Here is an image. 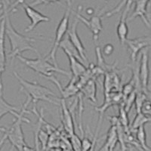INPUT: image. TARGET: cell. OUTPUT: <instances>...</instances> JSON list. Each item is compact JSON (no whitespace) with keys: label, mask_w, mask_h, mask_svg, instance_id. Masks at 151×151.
Listing matches in <instances>:
<instances>
[{"label":"cell","mask_w":151,"mask_h":151,"mask_svg":"<svg viewBox=\"0 0 151 151\" xmlns=\"http://www.w3.org/2000/svg\"><path fill=\"white\" fill-rule=\"evenodd\" d=\"M95 52H96L97 55V67L98 68H100L103 71L104 73H111L113 72V71L116 70V62L115 64H111V65H109L106 63V61L104 60V58L103 54L101 52V48L99 46H96L95 48Z\"/></svg>","instance_id":"cell-20"},{"label":"cell","mask_w":151,"mask_h":151,"mask_svg":"<svg viewBox=\"0 0 151 151\" xmlns=\"http://www.w3.org/2000/svg\"><path fill=\"white\" fill-rule=\"evenodd\" d=\"M151 42V38L148 36H141L135 39H127L125 44L127 45L130 59L135 63L138 53L144 48H149Z\"/></svg>","instance_id":"cell-8"},{"label":"cell","mask_w":151,"mask_h":151,"mask_svg":"<svg viewBox=\"0 0 151 151\" xmlns=\"http://www.w3.org/2000/svg\"><path fill=\"white\" fill-rule=\"evenodd\" d=\"M134 2L132 1H126L125 5L124 6V10L122 12L120 19H119V22L117 25L116 28V33L118 36L119 40L120 41L121 44L124 45L127 40L128 34H129V27L127 24V18L129 12L131 9V6Z\"/></svg>","instance_id":"cell-11"},{"label":"cell","mask_w":151,"mask_h":151,"mask_svg":"<svg viewBox=\"0 0 151 151\" xmlns=\"http://www.w3.org/2000/svg\"><path fill=\"white\" fill-rule=\"evenodd\" d=\"M136 140L143 151H148L150 147L147 144V134L144 126H141L136 130Z\"/></svg>","instance_id":"cell-23"},{"label":"cell","mask_w":151,"mask_h":151,"mask_svg":"<svg viewBox=\"0 0 151 151\" xmlns=\"http://www.w3.org/2000/svg\"><path fill=\"white\" fill-rule=\"evenodd\" d=\"M29 102H31V99L28 97L26 102L24 103L22 108L21 109L20 115L17 117H15L14 122L5 132V134L7 135V139L12 144V148L14 147L17 151H23L24 147L27 146L21 125L23 122H25L27 123L30 122L29 119L24 116V114L31 113L27 110V106Z\"/></svg>","instance_id":"cell-2"},{"label":"cell","mask_w":151,"mask_h":151,"mask_svg":"<svg viewBox=\"0 0 151 151\" xmlns=\"http://www.w3.org/2000/svg\"><path fill=\"white\" fill-rule=\"evenodd\" d=\"M13 73L21 85V90L27 94V97L30 98L33 105H36V103L40 101L55 104L57 105L58 104L51 98L52 96L55 98L56 94L50 88L42 86L36 82H29L25 80L15 71L13 72Z\"/></svg>","instance_id":"cell-3"},{"label":"cell","mask_w":151,"mask_h":151,"mask_svg":"<svg viewBox=\"0 0 151 151\" xmlns=\"http://www.w3.org/2000/svg\"><path fill=\"white\" fill-rule=\"evenodd\" d=\"M2 4L0 3V9H2Z\"/></svg>","instance_id":"cell-34"},{"label":"cell","mask_w":151,"mask_h":151,"mask_svg":"<svg viewBox=\"0 0 151 151\" xmlns=\"http://www.w3.org/2000/svg\"><path fill=\"white\" fill-rule=\"evenodd\" d=\"M118 142L116 126L115 123H112L106 135V140L101 148L98 151H113Z\"/></svg>","instance_id":"cell-16"},{"label":"cell","mask_w":151,"mask_h":151,"mask_svg":"<svg viewBox=\"0 0 151 151\" xmlns=\"http://www.w3.org/2000/svg\"><path fill=\"white\" fill-rule=\"evenodd\" d=\"M22 2H16L11 4L9 1H2L0 3L2 5V14H4L5 21V36H7L11 45V52H9L8 57L12 59V61H14V58L18 55H21L23 52L26 51H33L40 56V53L36 48L32 45V42H36V39L31 36H24L19 33L13 27L10 19L11 12L16 11V7L19 4H22Z\"/></svg>","instance_id":"cell-1"},{"label":"cell","mask_w":151,"mask_h":151,"mask_svg":"<svg viewBox=\"0 0 151 151\" xmlns=\"http://www.w3.org/2000/svg\"><path fill=\"white\" fill-rule=\"evenodd\" d=\"M67 56L69 59V62H70V68L71 73H72L71 77H73L74 79L77 80L81 76L86 72L87 67L85 66L83 62H81L80 60L74 58L72 55L67 54Z\"/></svg>","instance_id":"cell-17"},{"label":"cell","mask_w":151,"mask_h":151,"mask_svg":"<svg viewBox=\"0 0 151 151\" xmlns=\"http://www.w3.org/2000/svg\"><path fill=\"white\" fill-rule=\"evenodd\" d=\"M150 106H151V102H150Z\"/></svg>","instance_id":"cell-35"},{"label":"cell","mask_w":151,"mask_h":151,"mask_svg":"<svg viewBox=\"0 0 151 151\" xmlns=\"http://www.w3.org/2000/svg\"><path fill=\"white\" fill-rule=\"evenodd\" d=\"M125 2H121L120 3H119V5H117V7H116L115 9H113V10H112V11H110V12H107V13L105 14V16H106V17H110V16L113 15L114 14L117 13L119 11H120V9H122V8H123L124 6H125Z\"/></svg>","instance_id":"cell-30"},{"label":"cell","mask_w":151,"mask_h":151,"mask_svg":"<svg viewBox=\"0 0 151 151\" xmlns=\"http://www.w3.org/2000/svg\"><path fill=\"white\" fill-rule=\"evenodd\" d=\"M7 139V135L5 133H4V135L2 136V137L0 139V151H1V149H2V146L4 145V143H5V140Z\"/></svg>","instance_id":"cell-31"},{"label":"cell","mask_w":151,"mask_h":151,"mask_svg":"<svg viewBox=\"0 0 151 151\" xmlns=\"http://www.w3.org/2000/svg\"><path fill=\"white\" fill-rule=\"evenodd\" d=\"M79 92L83 94V96L86 97L87 99L91 101L92 103H96L97 86L94 79H91L88 82H87L83 87L81 88Z\"/></svg>","instance_id":"cell-18"},{"label":"cell","mask_w":151,"mask_h":151,"mask_svg":"<svg viewBox=\"0 0 151 151\" xmlns=\"http://www.w3.org/2000/svg\"><path fill=\"white\" fill-rule=\"evenodd\" d=\"M151 122V118L147 116L146 115L143 114L142 113H137L134 117V120L132 122L131 127L129 128L131 131H136L137 129H139L141 126H144V125L147 122Z\"/></svg>","instance_id":"cell-22"},{"label":"cell","mask_w":151,"mask_h":151,"mask_svg":"<svg viewBox=\"0 0 151 151\" xmlns=\"http://www.w3.org/2000/svg\"><path fill=\"white\" fill-rule=\"evenodd\" d=\"M138 77H139L141 90L143 92L147 94L150 78L149 48H144L141 51V60L138 67Z\"/></svg>","instance_id":"cell-7"},{"label":"cell","mask_w":151,"mask_h":151,"mask_svg":"<svg viewBox=\"0 0 151 151\" xmlns=\"http://www.w3.org/2000/svg\"><path fill=\"white\" fill-rule=\"evenodd\" d=\"M3 19L1 21L0 24V94H2L3 91V85H2V76L5 72L6 67V54L5 48V21L4 14H1Z\"/></svg>","instance_id":"cell-13"},{"label":"cell","mask_w":151,"mask_h":151,"mask_svg":"<svg viewBox=\"0 0 151 151\" xmlns=\"http://www.w3.org/2000/svg\"><path fill=\"white\" fill-rule=\"evenodd\" d=\"M86 12H87L88 14H89V15L92 16V15H94V9H91V8H90V9H87V10H86Z\"/></svg>","instance_id":"cell-32"},{"label":"cell","mask_w":151,"mask_h":151,"mask_svg":"<svg viewBox=\"0 0 151 151\" xmlns=\"http://www.w3.org/2000/svg\"><path fill=\"white\" fill-rule=\"evenodd\" d=\"M143 114L146 115L147 116H149L151 118V106H150V101H147L143 105L142 108H141V112Z\"/></svg>","instance_id":"cell-28"},{"label":"cell","mask_w":151,"mask_h":151,"mask_svg":"<svg viewBox=\"0 0 151 151\" xmlns=\"http://www.w3.org/2000/svg\"><path fill=\"white\" fill-rule=\"evenodd\" d=\"M78 23H79V20L76 17L74 19L73 22L71 24V27L67 30V36H68L69 40L71 42V43L75 46V48L78 51L81 58L83 59V62H84V64H86V62L88 61V58L87 56H86V48H85L84 45L83 44V42H82L77 33Z\"/></svg>","instance_id":"cell-10"},{"label":"cell","mask_w":151,"mask_h":151,"mask_svg":"<svg viewBox=\"0 0 151 151\" xmlns=\"http://www.w3.org/2000/svg\"><path fill=\"white\" fill-rule=\"evenodd\" d=\"M16 58L18 59L23 64H24L28 68L31 69L34 72L42 75L44 77H48L52 76L53 73H58L70 77V73L67 70H64L59 67H55L53 64L50 63L46 57L38 56L37 58L31 59L23 57L22 55H18Z\"/></svg>","instance_id":"cell-4"},{"label":"cell","mask_w":151,"mask_h":151,"mask_svg":"<svg viewBox=\"0 0 151 151\" xmlns=\"http://www.w3.org/2000/svg\"><path fill=\"white\" fill-rule=\"evenodd\" d=\"M114 51V46L110 43H107L103 48V54L106 56H110Z\"/></svg>","instance_id":"cell-29"},{"label":"cell","mask_w":151,"mask_h":151,"mask_svg":"<svg viewBox=\"0 0 151 151\" xmlns=\"http://www.w3.org/2000/svg\"><path fill=\"white\" fill-rule=\"evenodd\" d=\"M80 10H81V6L79 5L78 8V11L76 13V18L81 21L83 24L88 28L90 31L92 33L93 36V40L94 42H97L99 39V35L100 33L101 32L103 29V26H102V21H101V17L102 15L104 14V9H102L100 13H97L94 12V15L91 16L89 19H87L80 14Z\"/></svg>","instance_id":"cell-6"},{"label":"cell","mask_w":151,"mask_h":151,"mask_svg":"<svg viewBox=\"0 0 151 151\" xmlns=\"http://www.w3.org/2000/svg\"><path fill=\"white\" fill-rule=\"evenodd\" d=\"M150 4H151V2H150Z\"/></svg>","instance_id":"cell-36"},{"label":"cell","mask_w":151,"mask_h":151,"mask_svg":"<svg viewBox=\"0 0 151 151\" xmlns=\"http://www.w3.org/2000/svg\"><path fill=\"white\" fill-rule=\"evenodd\" d=\"M46 79L51 81L52 83H53L58 87L60 94H61V98H62V99L66 100L67 98L75 96L80 91L78 86H76V79H74L73 77H71L70 81L69 82L68 85L64 88L63 87V86L60 84V82L53 75L51 76H48V77H46Z\"/></svg>","instance_id":"cell-12"},{"label":"cell","mask_w":151,"mask_h":151,"mask_svg":"<svg viewBox=\"0 0 151 151\" xmlns=\"http://www.w3.org/2000/svg\"><path fill=\"white\" fill-rule=\"evenodd\" d=\"M147 101V96L145 93L143 91H137L135 98V107H136V113H139L141 112V108H142L143 105L145 103V101Z\"/></svg>","instance_id":"cell-24"},{"label":"cell","mask_w":151,"mask_h":151,"mask_svg":"<svg viewBox=\"0 0 151 151\" xmlns=\"http://www.w3.org/2000/svg\"><path fill=\"white\" fill-rule=\"evenodd\" d=\"M22 6L23 9L25 11L27 16L30 20V24L29 26L27 27L26 29H24V32L29 33V32L33 30V29H35L38 26V24H40V23L50 21L49 17L42 14L40 12H38L34 8L30 6L29 4L26 3L25 2H23Z\"/></svg>","instance_id":"cell-9"},{"label":"cell","mask_w":151,"mask_h":151,"mask_svg":"<svg viewBox=\"0 0 151 151\" xmlns=\"http://www.w3.org/2000/svg\"><path fill=\"white\" fill-rule=\"evenodd\" d=\"M70 142L74 151H82V139L77 134H73L70 136Z\"/></svg>","instance_id":"cell-26"},{"label":"cell","mask_w":151,"mask_h":151,"mask_svg":"<svg viewBox=\"0 0 151 151\" xmlns=\"http://www.w3.org/2000/svg\"><path fill=\"white\" fill-rule=\"evenodd\" d=\"M59 48H61L66 55H67V54H69V55H72L74 58H76L78 59V60H80L81 62H83V64H84V62H83V59L81 58L79 52H78V51L76 50V48H75V46L71 43V42L70 41V40H69V38L67 36H66L64 38V40H62L61 42L60 43Z\"/></svg>","instance_id":"cell-21"},{"label":"cell","mask_w":151,"mask_h":151,"mask_svg":"<svg viewBox=\"0 0 151 151\" xmlns=\"http://www.w3.org/2000/svg\"><path fill=\"white\" fill-rule=\"evenodd\" d=\"M67 10L64 12V14L60 20L58 26L57 27L56 33H55V38L54 41L53 47H52L51 52L48 54V57H46L47 59H51L53 62V64L55 67H58V64L56 60V54L58 52V49L59 48L60 43L64 40L66 34L67 33V30L69 29V23H70V16L71 13V7H72V2L67 1Z\"/></svg>","instance_id":"cell-5"},{"label":"cell","mask_w":151,"mask_h":151,"mask_svg":"<svg viewBox=\"0 0 151 151\" xmlns=\"http://www.w3.org/2000/svg\"><path fill=\"white\" fill-rule=\"evenodd\" d=\"M136 94H137V91H134L132 93H131L127 98L124 100L123 101V106L124 108H125V111L129 113V112L130 111V110L132 109V106L134 104L136 98Z\"/></svg>","instance_id":"cell-25"},{"label":"cell","mask_w":151,"mask_h":151,"mask_svg":"<svg viewBox=\"0 0 151 151\" xmlns=\"http://www.w3.org/2000/svg\"><path fill=\"white\" fill-rule=\"evenodd\" d=\"M92 142L83 136L82 139V151H92Z\"/></svg>","instance_id":"cell-27"},{"label":"cell","mask_w":151,"mask_h":151,"mask_svg":"<svg viewBox=\"0 0 151 151\" xmlns=\"http://www.w3.org/2000/svg\"><path fill=\"white\" fill-rule=\"evenodd\" d=\"M6 130H7V129H5V128L0 127V132H3V133H5V132H6Z\"/></svg>","instance_id":"cell-33"},{"label":"cell","mask_w":151,"mask_h":151,"mask_svg":"<svg viewBox=\"0 0 151 151\" xmlns=\"http://www.w3.org/2000/svg\"><path fill=\"white\" fill-rule=\"evenodd\" d=\"M20 112L21 109L8 103L4 99L2 94H0V119L5 115H7L8 113H11L14 116V117H17L20 115Z\"/></svg>","instance_id":"cell-19"},{"label":"cell","mask_w":151,"mask_h":151,"mask_svg":"<svg viewBox=\"0 0 151 151\" xmlns=\"http://www.w3.org/2000/svg\"><path fill=\"white\" fill-rule=\"evenodd\" d=\"M58 100L60 101V105L61 106V118L64 128L67 134L71 136L72 134H75L73 119V116L71 114V110L67 107L65 100L62 99V98H59Z\"/></svg>","instance_id":"cell-15"},{"label":"cell","mask_w":151,"mask_h":151,"mask_svg":"<svg viewBox=\"0 0 151 151\" xmlns=\"http://www.w3.org/2000/svg\"><path fill=\"white\" fill-rule=\"evenodd\" d=\"M134 11L132 13V14L128 17L127 21H131L132 20H134V18H136V17H141L144 24L148 28L151 29L150 23L149 19L147 16V9L148 4H150V1H136V2H134Z\"/></svg>","instance_id":"cell-14"}]
</instances>
